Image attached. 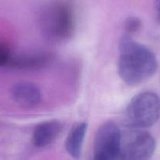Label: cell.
Listing matches in <instances>:
<instances>
[{
	"instance_id": "obj_1",
	"label": "cell",
	"mask_w": 160,
	"mask_h": 160,
	"mask_svg": "<svg viewBox=\"0 0 160 160\" xmlns=\"http://www.w3.org/2000/svg\"><path fill=\"white\" fill-rule=\"evenodd\" d=\"M118 73L124 83L136 86L152 78L158 69L155 53L125 34L119 43Z\"/></svg>"
},
{
	"instance_id": "obj_2",
	"label": "cell",
	"mask_w": 160,
	"mask_h": 160,
	"mask_svg": "<svg viewBox=\"0 0 160 160\" xmlns=\"http://www.w3.org/2000/svg\"><path fill=\"white\" fill-rule=\"evenodd\" d=\"M39 23L49 40L54 42L68 41L75 29V15L72 3L65 0L50 3L42 10Z\"/></svg>"
},
{
	"instance_id": "obj_3",
	"label": "cell",
	"mask_w": 160,
	"mask_h": 160,
	"mask_svg": "<svg viewBox=\"0 0 160 160\" xmlns=\"http://www.w3.org/2000/svg\"><path fill=\"white\" fill-rule=\"evenodd\" d=\"M125 117L128 127L147 129L156 123L160 117V98L152 91L135 95L127 106Z\"/></svg>"
},
{
	"instance_id": "obj_4",
	"label": "cell",
	"mask_w": 160,
	"mask_h": 160,
	"mask_svg": "<svg viewBox=\"0 0 160 160\" xmlns=\"http://www.w3.org/2000/svg\"><path fill=\"white\" fill-rule=\"evenodd\" d=\"M155 147V138L145 129L128 127V129L122 131L119 159H148L153 156Z\"/></svg>"
},
{
	"instance_id": "obj_5",
	"label": "cell",
	"mask_w": 160,
	"mask_h": 160,
	"mask_svg": "<svg viewBox=\"0 0 160 160\" xmlns=\"http://www.w3.org/2000/svg\"><path fill=\"white\" fill-rule=\"evenodd\" d=\"M122 131L115 122L108 120L97 129L93 143L95 160H116L119 159Z\"/></svg>"
},
{
	"instance_id": "obj_6",
	"label": "cell",
	"mask_w": 160,
	"mask_h": 160,
	"mask_svg": "<svg viewBox=\"0 0 160 160\" xmlns=\"http://www.w3.org/2000/svg\"><path fill=\"white\" fill-rule=\"evenodd\" d=\"M11 96L17 104L24 108L35 107L42 99L39 87L28 81H21L14 84L11 88Z\"/></svg>"
},
{
	"instance_id": "obj_7",
	"label": "cell",
	"mask_w": 160,
	"mask_h": 160,
	"mask_svg": "<svg viewBox=\"0 0 160 160\" xmlns=\"http://www.w3.org/2000/svg\"><path fill=\"white\" fill-rule=\"evenodd\" d=\"M61 131L62 125L61 122L57 120L42 122L34 128L31 142L37 148H45L58 138Z\"/></svg>"
},
{
	"instance_id": "obj_8",
	"label": "cell",
	"mask_w": 160,
	"mask_h": 160,
	"mask_svg": "<svg viewBox=\"0 0 160 160\" xmlns=\"http://www.w3.org/2000/svg\"><path fill=\"white\" fill-rule=\"evenodd\" d=\"M53 60L50 53L12 55L8 67L17 70H37L46 66Z\"/></svg>"
},
{
	"instance_id": "obj_9",
	"label": "cell",
	"mask_w": 160,
	"mask_h": 160,
	"mask_svg": "<svg viewBox=\"0 0 160 160\" xmlns=\"http://www.w3.org/2000/svg\"><path fill=\"white\" fill-rule=\"evenodd\" d=\"M87 131V123L80 122L72 128L64 142L67 152L74 159H79Z\"/></svg>"
},
{
	"instance_id": "obj_10",
	"label": "cell",
	"mask_w": 160,
	"mask_h": 160,
	"mask_svg": "<svg viewBox=\"0 0 160 160\" xmlns=\"http://www.w3.org/2000/svg\"><path fill=\"white\" fill-rule=\"evenodd\" d=\"M141 26H142V23L139 18L136 17H130L125 21L124 28L126 31V34L131 35V34L137 32L141 29Z\"/></svg>"
},
{
	"instance_id": "obj_11",
	"label": "cell",
	"mask_w": 160,
	"mask_h": 160,
	"mask_svg": "<svg viewBox=\"0 0 160 160\" xmlns=\"http://www.w3.org/2000/svg\"><path fill=\"white\" fill-rule=\"evenodd\" d=\"M12 55L9 47L0 43V67H8Z\"/></svg>"
},
{
	"instance_id": "obj_12",
	"label": "cell",
	"mask_w": 160,
	"mask_h": 160,
	"mask_svg": "<svg viewBox=\"0 0 160 160\" xmlns=\"http://www.w3.org/2000/svg\"><path fill=\"white\" fill-rule=\"evenodd\" d=\"M155 9L156 12V18L160 23V0H155Z\"/></svg>"
}]
</instances>
